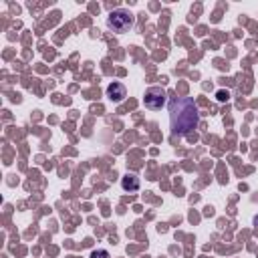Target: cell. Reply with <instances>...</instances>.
Here are the masks:
<instances>
[{
    "label": "cell",
    "instance_id": "7a4b0ae2",
    "mask_svg": "<svg viewBox=\"0 0 258 258\" xmlns=\"http://www.w3.org/2000/svg\"><path fill=\"white\" fill-rule=\"evenodd\" d=\"M107 24L115 30V32H127L131 26H133V14L119 8V10H113L107 18Z\"/></svg>",
    "mask_w": 258,
    "mask_h": 258
},
{
    "label": "cell",
    "instance_id": "6da1fadb",
    "mask_svg": "<svg viewBox=\"0 0 258 258\" xmlns=\"http://www.w3.org/2000/svg\"><path fill=\"white\" fill-rule=\"evenodd\" d=\"M169 121H171V131L175 135H185L191 129H196L200 123V113L194 99L173 97L169 103Z\"/></svg>",
    "mask_w": 258,
    "mask_h": 258
},
{
    "label": "cell",
    "instance_id": "3957f363",
    "mask_svg": "<svg viewBox=\"0 0 258 258\" xmlns=\"http://www.w3.org/2000/svg\"><path fill=\"white\" fill-rule=\"evenodd\" d=\"M143 103L147 109H153V111L161 109L165 103V89L163 87H149L143 95Z\"/></svg>",
    "mask_w": 258,
    "mask_h": 258
},
{
    "label": "cell",
    "instance_id": "277c9868",
    "mask_svg": "<svg viewBox=\"0 0 258 258\" xmlns=\"http://www.w3.org/2000/svg\"><path fill=\"white\" fill-rule=\"evenodd\" d=\"M107 97L111 101H115V103H121L127 97V91H125V87L121 83H113V85L107 87Z\"/></svg>",
    "mask_w": 258,
    "mask_h": 258
},
{
    "label": "cell",
    "instance_id": "52a82bcc",
    "mask_svg": "<svg viewBox=\"0 0 258 258\" xmlns=\"http://www.w3.org/2000/svg\"><path fill=\"white\" fill-rule=\"evenodd\" d=\"M216 97H218L220 101H226V99L230 97V93H228V91H218V93H216Z\"/></svg>",
    "mask_w": 258,
    "mask_h": 258
},
{
    "label": "cell",
    "instance_id": "8992f818",
    "mask_svg": "<svg viewBox=\"0 0 258 258\" xmlns=\"http://www.w3.org/2000/svg\"><path fill=\"white\" fill-rule=\"evenodd\" d=\"M91 258H109V252L107 250H97L91 254Z\"/></svg>",
    "mask_w": 258,
    "mask_h": 258
},
{
    "label": "cell",
    "instance_id": "5b68a950",
    "mask_svg": "<svg viewBox=\"0 0 258 258\" xmlns=\"http://www.w3.org/2000/svg\"><path fill=\"white\" fill-rule=\"evenodd\" d=\"M121 185L125 191H137L139 189V177L135 173H127L123 179H121Z\"/></svg>",
    "mask_w": 258,
    "mask_h": 258
}]
</instances>
